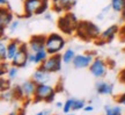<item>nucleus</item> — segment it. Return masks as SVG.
<instances>
[{
  "label": "nucleus",
  "mask_w": 125,
  "mask_h": 115,
  "mask_svg": "<svg viewBox=\"0 0 125 115\" xmlns=\"http://www.w3.org/2000/svg\"><path fill=\"white\" fill-rule=\"evenodd\" d=\"M102 31L100 30L98 26L90 21H80L76 28L75 34L82 41H96L100 37Z\"/></svg>",
  "instance_id": "1"
},
{
  "label": "nucleus",
  "mask_w": 125,
  "mask_h": 115,
  "mask_svg": "<svg viewBox=\"0 0 125 115\" xmlns=\"http://www.w3.org/2000/svg\"><path fill=\"white\" fill-rule=\"evenodd\" d=\"M79 20L76 18V15L72 12L62 14L57 20V26L58 29L65 35H72L73 33H75L76 28L79 26Z\"/></svg>",
  "instance_id": "2"
},
{
  "label": "nucleus",
  "mask_w": 125,
  "mask_h": 115,
  "mask_svg": "<svg viewBox=\"0 0 125 115\" xmlns=\"http://www.w3.org/2000/svg\"><path fill=\"white\" fill-rule=\"evenodd\" d=\"M57 89L54 86H51L50 84H41L37 85L35 95L32 98V102L34 103H38V102H52L54 100Z\"/></svg>",
  "instance_id": "3"
},
{
  "label": "nucleus",
  "mask_w": 125,
  "mask_h": 115,
  "mask_svg": "<svg viewBox=\"0 0 125 115\" xmlns=\"http://www.w3.org/2000/svg\"><path fill=\"white\" fill-rule=\"evenodd\" d=\"M66 45L65 37L58 33H51L46 36V43H45V50L49 55H57L64 50Z\"/></svg>",
  "instance_id": "4"
},
{
  "label": "nucleus",
  "mask_w": 125,
  "mask_h": 115,
  "mask_svg": "<svg viewBox=\"0 0 125 115\" xmlns=\"http://www.w3.org/2000/svg\"><path fill=\"white\" fill-rule=\"evenodd\" d=\"M62 53H57V55H50L49 57L45 59L38 66L43 70L48 71L50 73H57L62 70Z\"/></svg>",
  "instance_id": "5"
},
{
  "label": "nucleus",
  "mask_w": 125,
  "mask_h": 115,
  "mask_svg": "<svg viewBox=\"0 0 125 115\" xmlns=\"http://www.w3.org/2000/svg\"><path fill=\"white\" fill-rule=\"evenodd\" d=\"M29 53H30V50H29V47H28V43H22L21 44V48L19 50V52L15 55V57L10 61V65H14V66H18L19 69H24L27 67L29 63Z\"/></svg>",
  "instance_id": "6"
},
{
  "label": "nucleus",
  "mask_w": 125,
  "mask_h": 115,
  "mask_svg": "<svg viewBox=\"0 0 125 115\" xmlns=\"http://www.w3.org/2000/svg\"><path fill=\"white\" fill-rule=\"evenodd\" d=\"M88 69H89L90 75L93 76V77H95V78L100 79V78H104L107 76L108 64L104 59H102V58H100V57H96Z\"/></svg>",
  "instance_id": "7"
},
{
  "label": "nucleus",
  "mask_w": 125,
  "mask_h": 115,
  "mask_svg": "<svg viewBox=\"0 0 125 115\" xmlns=\"http://www.w3.org/2000/svg\"><path fill=\"white\" fill-rule=\"evenodd\" d=\"M119 30H121V26L119 25H111L101 33V35L97 40L95 41V43H97L98 45H103L105 43L111 42L116 36L119 35Z\"/></svg>",
  "instance_id": "8"
},
{
  "label": "nucleus",
  "mask_w": 125,
  "mask_h": 115,
  "mask_svg": "<svg viewBox=\"0 0 125 115\" xmlns=\"http://www.w3.org/2000/svg\"><path fill=\"white\" fill-rule=\"evenodd\" d=\"M95 53L94 52H86V53H78L75 58L73 59L72 65L75 69H87L90 66V64L95 59Z\"/></svg>",
  "instance_id": "9"
},
{
  "label": "nucleus",
  "mask_w": 125,
  "mask_h": 115,
  "mask_svg": "<svg viewBox=\"0 0 125 115\" xmlns=\"http://www.w3.org/2000/svg\"><path fill=\"white\" fill-rule=\"evenodd\" d=\"M43 0H23L22 2V18L29 19L36 15Z\"/></svg>",
  "instance_id": "10"
},
{
  "label": "nucleus",
  "mask_w": 125,
  "mask_h": 115,
  "mask_svg": "<svg viewBox=\"0 0 125 115\" xmlns=\"http://www.w3.org/2000/svg\"><path fill=\"white\" fill-rule=\"evenodd\" d=\"M76 5V0H51L52 11L57 14H64L71 12V9Z\"/></svg>",
  "instance_id": "11"
},
{
  "label": "nucleus",
  "mask_w": 125,
  "mask_h": 115,
  "mask_svg": "<svg viewBox=\"0 0 125 115\" xmlns=\"http://www.w3.org/2000/svg\"><path fill=\"white\" fill-rule=\"evenodd\" d=\"M45 43H46V36L34 35L31 36L28 42V47L30 52H38L42 50H45Z\"/></svg>",
  "instance_id": "12"
},
{
  "label": "nucleus",
  "mask_w": 125,
  "mask_h": 115,
  "mask_svg": "<svg viewBox=\"0 0 125 115\" xmlns=\"http://www.w3.org/2000/svg\"><path fill=\"white\" fill-rule=\"evenodd\" d=\"M52 75H53V73H50V72H48V71L41 69L40 66H37V69L34 71V73H32V76H31V79L34 80L37 85L49 84L51 78H52Z\"/></svg>",
  "instance_id": "13"
},
{
  "label": "nucleus",
  "mask_w": 125,
  "mask_h": 115,
  "mask_svg": "<svg viewBox=\"0 0 125 115\" xmlns=\"http://www.w3.org/2000/svg\"><path fill=\"white\" fill-rule=\"evenodd\" d=\"M14 21V12L8 6L0 8V28H8Z\"/></svg>",
  "instance_id": "14"
},
{
  "label": "nucleus",
  "mask_w": 125,
  "mask_h": 115,
  "mask_svg": "<svg viewBox=\"0 0 125 115\" xmlns=\"http://www.w3.org/2000/svg\"><path fill=\"white\" fill-rule=\"evenodd\" d=\"M21 89H22L24 100H27V99L32 100V98L35 95L36 89H37V84L32 79L26 80V81H23L22 84H21Z\"/></svg>",
  "instance_id": "15"
},
{
  "label": "nucleus",
  "mask_w": 125,
  "mask_h": 115,
  "mask_svg": "<svg viewBox=\"0 0 125 115\" xmlns=\"http://www.w3.org/2000/svg\"><path fill=\"white\" fill-rule=\"evenodd\" d=\"M21 44H22V42H20L18 38H12L7 43V61L8 62H10L15 57V55L19 52Z\"/></svg>",
  "instance_id": "16"
},
{
  "label": "nucleus",
  "mask_w": 125,
  "mask_h": 115,
  "mask_svg": "<svg viewBox=\"0 0 125 115\" xmlns=\"http://www.w3.org/2000/svg\"><path fill=\"white\" fill-rule=\"evenodd\" d=\"M49 56L50 55L48 53L46 50H42L38 52H30L29 53V63L35 64V65H41Z\"/></svg>",
  "instance_id": "17"
},
{
  "label": "nucleus",
  "mask_w": 125,
  "mask_h": 115,
  "mask_svg": "<svg viewBox=\"0 0 125 115\" xmlns=\"http://www.w3.org/2000/svg\"><path fill=\"white\" fill-rule=\"evenodd\" d=\"M114 91V85L107 81H98L96 84V92L101 95H111Z\"/></svg>",
  "instance_id": "18"
},
{
  "label": "nucleus",
  "mask_w": 125,
  "mask_h": 115,
  "mask_svg": "<svg viewBox=\"0 0 125 115\" xmlns=\"http://www.w3.org/2000/svg\"><path fill=\"white\" fill-rule=\"evenodd\" d=\"M62 56V62H64V64H71V63H73V59L75 58L76 53L73 49H66Z\"/></svg>",
  "instance_id": "19"
},
{
  "label": "nucleus",
  "mask_w": 125,
  "mask_h": 115,
  "mask_svg": "<svg viewBox=\"0 0 125 115\" xmlns=\"http://www.w3.org/2000/svg\"><path fill=\"white\" fill-rule=\"evenodd\" d=\"M104 113L105 115H122V108L119 106H104Z\"/></svg>",
  "instance_id": "20"
},
{
  "label": "nucleus",
  "mask_w": 125,
  "mask_h": 115,
  "mask_svg": "<svg viewBox=\"0 0 125 115\" xmlns=\"http://www.w3.org/2000/svg\"><path fill=\"white\" fill-rule=\"evenodd\" d=\"M110 6H111V9L114 12L122 13V11L125 7V0H111Z\"/></svg>",
  "instance_id": "21"
},
{
  "label": "nucleus",
  "mask_w": 125,
  "mask_h": 115,
  "mask_svg": "<svg viewBox=\"0 0 125 115\" xmlns=\"http://www.w3.org/2000/svg\"><path fill=\"white\" fill-rule=\"evenodd\" d=\"M12 91H13V93H14V100H24L21 85H15V86H13V87H12Z\"/></svg>",
  "instance_id": "22"
},
{
  "label": "nucleus",
  "mask_w": 125,
  "mask_h": 115,
  "mask_svg": "<svg viewBox=\"0 0 125 115\" xmlns=\"http://www.w3.org/2000/svg\"><path fill=\"white\" fill-rule=\"evenodd\" d=\"M0 58H1V62H8L7 61V42L2 40L0 42Z\"/></svg>",
  "instance_id": "23"
},
{
  "label": "nucleus",
  "mask_w": 125,
  "mask_h": 115,
  "mask_svg": "<svg viewBox=\"0 0 125 115\" xmlns=\"http://www.w3.org/2000/svg\"><path fill=\"white\" fill-rule=\"evenodd\" d=\"M12 89V83H10V79H6L5 77H1L0 79V91L4 92V91H8V89Z\"/></svg>",
  "instance_id": "24"
},
{
  "label": "nucleus",
  "mask_w": 125,
  "mask_h": 115,
  "mask_svg": "<svg viewBox=\"0 0 125 115\" xmlns=\"http://www.w3.org/2000/svg\"><path fill=\"white\" fill-rule=\"evenodd\" d=\"M19 69L18 66H14V65H10L9 66V69H8V71H7V78L8 79H10V80H14L16 77H18V75H19Z\"/></svg>",
  "instance_id": "25"
},
{
  "label": "nucleus",
  "mask_w": 125,
  "mask_h": 115,
  "mask_svg": "<svg viewBox=\"0 0 125 115\" xmlns=\"http://www.w3.org/2000/svg\"><path fill=\"white\" fill-rule=\"evenodd\" d=\"M50 2L51 0H43V2L41 5V7L38 8V11L36 12V15H42V14H45L48 12V9L50 8Z\"/></svg>",
  "instance_id": "26"
},
{
  "label": "nucleus",
  "mask_w": 125,
  "mask_h": 115,
  "mask_svg": "<svg viewBox=\"0 0 125 115\" xmlns=\"http://www.w3.org/2000/svg\"><path fill=\"white\" fill-rule=\"evenodd\" d=\"M86 106V101L82 100V99H74V102H73V107H72V111L76 112L80 111V109H83Z\"/></svg>",
  "instance_id": "27"
},
{
  "label": "nucleus",
  "mask_w": 125,
  "mask_h": 115,
  "mask_svg": "<svg viewBox=\"0 0 125 115\" xmlns=\"http://www.w3.org/2000/svg\"><path fill=\"white\" fill-rule=\"evenodd\" d=\"M73 102H74V98L67 99L66 101L64 102V107H62V112H64V114H68V113H71L72 107H73Z\"/></svg>",
  "instance_id": "28"
},
{
  "label": "nucleus",
  "mask_w": 125,
  "mask_h": 115,
  "mask_svg": "<svg viewBox=\"0 0 125 115\" xmlns=\"http://www.w3.org/2000/svg\"><path fill=\"white\" fill-rule=\"evenodd\" d=\"M1 100L2 101H12V100H14V93L12 91V89H8V91L1 92Z\"/></svg>",
  "instance_id": "29"
},
{
  "label": "nucleus",
  "mask_w": 125,
  "mask_h": 115,
  "mask_svg": "<svg viewBox=\"0 0 125 115\" xmlns=\"http://www.w3.org/2000/svg\"><path fill=\"white\" fill-rule=\"evenodd\" d=\"M119 38L122 42H125V21H123V25L121 26V30H119Z\"/></svg>",
  "instance_id": "30"
},
{
  "label": "nucleus",
  "mask_w": 125,
  "mask_h": 115,
  "mask_svg": "<svg viewBox=\"0 0 125 115\" xmlns=\"http://www.w3.org/2000/svg\"><path fill=\"white\" fill-rule=\"evenodd\" d=\"M18 27H19V21L18 20H14L13 22L9 25V27H8V30H9V33H14V31L18 29Z\"/></svg>",
  "instance_id": "31"
},
{
  "label": "nucleus",
  "mask_w": 125,
  "mask_h": 115,
  "mask_svg": "<svg viewBox=\"0 0 125 115\" xmlns=\"http://www.w3.org/2000/svg\"><path fill=\"white\" fill-rule=\"evenodd\" d=\"M9 65L7 62H1V77H5V73H7Z\"/></svg>",
  "instance_id": "32"
},
{
  "label": "nucleus",
  "mask_w": 125,
  "mask_h": 115,
  "mask_svg": "<svg viewBox=\"0 0 125 115\" xmlns=\"http://www.w3.org/2000/svg\"><path fill=\"white\" fill-rule=\"evenodd\" d=\"M116 99H117V103H119V105H125V93L119 94Z\"/></svg>",
  "instance_id": "33"
},
{
  "label": "nucleus",
  "mask_w": 125,
  "mask_h": 115,
  "mask_svg": "<svg viewBox=\"0 0 125 115\" xmlns=\"http://www.w3.org/2000/svg\"><path fill=\"white\" fill-rule=\"evenodd\" d=\"M118 80L121 81L122 84L125 85V67L119 72V75H118Z\"/></svg>",
  "instance_id": "34"
},
{
  "label": "nucleus",
  "mask_w": 125,
  "mask_h": 115,
  "mask_svg": "<svg viewBox=\"0 0 125 115\" xmlns=\"http://www.w3.org/2000/svg\"><path fill=\"white\" fill-rule=\"evenodd\" d=\"M51 114H52V112L50 109H45V111H41L38 113H36L35 115H51Z\"/></svg>",
  "instance_id": "35"
},
{
  "label": "nucleus",
  "mask_w": 125,
  "mask_h": 115,
  "mask_svg": "<svg viewBox=\"0 0 125 115\" xmlns=\"http://www.w3.org/2000/svg\"><path fill=\"white\" fill-rule=\"evenodd\" d=\"M83 111H85L86 113H90V112L94 111V107L92 106V105H86L85 108H83Z\"/></svg>",
  "instance_id": "36"
},
{
  "label": "nucleus",
  "mask_w": 125,
  "mask_h": 115,
  "mask_svg": "<svg viewBox=\"0 0 125 115\" xmlns=\"http://www.w3.org/2000/svg\"><path fill=\"white\" fill-rule=\"evenodd\" d=\"M0 6H1V7L9 6V1H8V0H0Z\"/></svg>",
  "instance_id": "37"
},
{
  "label": "nucleus",
  "mask_w": 125,
  "mask_h": 115,
  "mask_svg": "<svg viewBox=\"0 0 125 115\" xmlns=\"http://www.w3.org/2000/svg\"><path fill=\"white\" fill-rule=\"evenodd\" d=\"M56 107H57V108H62V107H64V103H62V102H60V101L56 102Z\"/></svg>",
  "instance_id": "38"
},
{
  "label": "nucleus",
  "mask_w": 125,
  "mask_h": 115,
  "mask_svg": "<svg viewBox=\"0 0 125 115\" xmlns=\"http://www.w3.org/2000/svg\"><path fill=\"white\" fill-rule=\"evenodd\" d=\"M121 18H122V21H125V7H124V9L122 11V13H121Z\"/></svg>",
  "instance_id": "39"
},
{
  "label": "nucleus",
  "mask_w": 125,
  "mask_h": 115,
  "mask_svg": "<svg viewBox=\"0 0 125 115\" xmlns=\"http://www.w3.org/2000/svg\"><path fill=\"white\" fill-rule=\"evenodd\" d=\"M18 115H26V111H24L23 108H21V109H19Z\"/></svg>",
  "instance_id": "40"
},
{
  "label": "nucleus",
  "mask_w": 125,
  "mask_h": 115,
  "mask_svg": "<svg viewBox=\"0 0 125 115\" xmlns=\"http://www.w3.org/2000/svg\"><path fill=\"white\" fill-rule=\"evenodd\" d=\"M45 19H46V20H51V15H50V14H46V13H45Z\"/></svg>",
  "instance_id": "41"
},
{
  "label": "nucleus",
  "mask_w": 125,
  "mask_h": 115,
  "mask_svg": "<svg viewBox=\"0 0 125 115\" xmlns=\"http://www.w3.org/2000/svg\"><path fill=\"white\" fill-rule=\"evenodd\" d=\"M7 115H18V113H14V112H12V113H9V114Z\"/></svg>",
  "instance_id": "42"
},
{
  "label": "nucleus",
  "mask_w": 125,
  "mask_h": 115,
  "mask_svg": "<svg viewBox=\"0 0 125 115\" xmlns=\"http://www.w3.org/2000/svg\"><path fill=\"white\" fill-rule=\"evenodd\" d=\"M66 115H75L74 113H68V114H66Z\"/></svg>",
  "instance_id": "43"
},
{
  "label": "nucleus",
  "mask_w": 125,
  "mask_h": 115,
  "mask_svg": "<svg viewBox=\"0 0 125 115\" xmlns=\"http://www.w3.org/2000/svg\"><path fill=\"white\" fill-rule=\"evenodd\" d=\"M51 115H57V114H51Z\"/></svg>",
  "instance_id": "44"
},
{
  "label": "nucleus",
  "mask_w": 125,
  "mask_h": 115,
  "mask_svg": "<svg viewBox=\"0 0 125 115\" xmlns=\"http://www.w3.org/2000/svg\"><path fill=\"white\" fill-rule=\"evenodd\" d=\"M22 1H23V0H22Z\"/></svg>",
  "instance_id": "45"
}]
</instances>
